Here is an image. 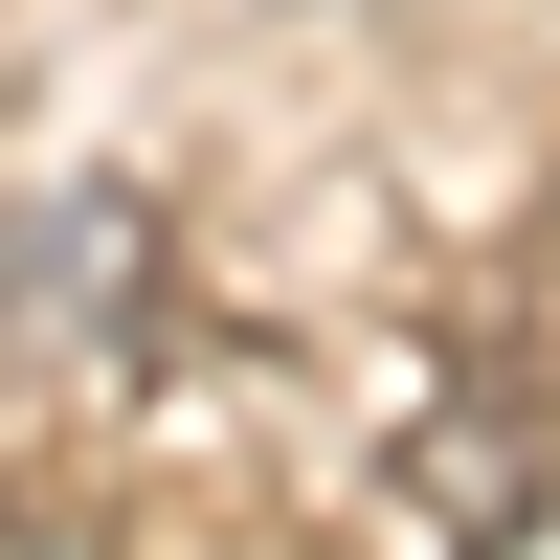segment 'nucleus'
Segmentation results:
<instances>
[{
    "instance_id": "1",
    "label": "nucleus",
    "mask_w": 560,
    "mask_h": 560,
    "mask_svg": "<svg viewBox=\"0 0 560 560\" xmlns=\"http://www.w3.org/2000/svg\"><path fill=\"white\" fill-rule=\"evenodd\" d=\"M135 314H158V202L135 179H45V202H0V382H45V359H113Z\"/></svg>"
},
{
    "instance_id": "2",
    "label": "nucleus",
    "mask_w": 560,
    "mask_h": 560,
    "mask_svg": "<svg viewBox=\"0 0 560 560\" xmlns=\"http://www.w3.org/2000/svg\"><path fill=\"white\" fill-rule=\"evenodd\" d=\"M538 471H560V448H538V404H516V382H471V404H448V448H427V516L493 560V538L538 516Z\"/></svg>"
}]
</instances>
